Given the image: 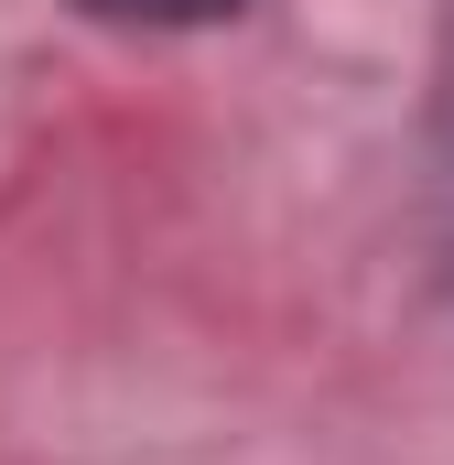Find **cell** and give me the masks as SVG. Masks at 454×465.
<instances>
[{
  "label": "cell",
  "mask_w": 454,
  "mask_h": 465,
  "mask_svg": "<svg viewBox=\"0 0 454 465\" xmlns=\"http://www.w3.org/2000/svg\"><path fill=\"white\" fill-rule=\"evenodd\" d=\"M87 22H109V33H206L227 11H249V0H76Z\"/></svg>",
  "instance_id": "cell-1"
}]
</instances>
